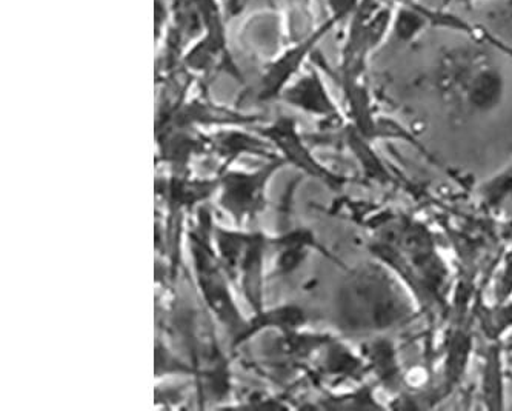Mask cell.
<instances>
[{"label": "cell", "instance_id": "4", "mask_svg": "<svg viewBox=\"0 0 512 411\" xmlns=\"http://www.w3.org/2000/svg\"><path fill=\"white\" fill-rule=\"evenodd\" d=\"M422 13L423 11L408 10V8L399 11L396 21V34L400 41H409L422 30L426 22L425 14Z\"/></svg>", "mask_w": 512, "mask_h": 411}, {"label": "cell", "instance_id": "7", "mask_svg": "<svg viewBox=\"0 0 512 411\" xmlns=\"http://www.w3.org/2000/svg\"><path fill=\"white\" fill-rule=\"evenodd\" d=\"M506 342H508V347L512 348V331L509 333L508 339H506Z\"/></svg>", "mask_w": 512, "mask_h": 411}, {"label": "cell", "instance_id": "2", "mask_svg": "<svg viewBox=\"0 0 512 411\" xmlns=\"http://www.w3.org/2000/svg\"><path fill=\"white\" fill-rule=\"evenodd\" d=\"M462 76L465 102L471 110L486 113L499 107L505 93V81L499 70L493 67L477 68L476 71H466Z\"/></svg>", "mask_w": 512, "mask_h": 411}, {"label": "cell", "instance_id": "5", "mask_svg": "<svg viewBox=\"0 0 512 411\" xmlns=\"http://www.w3.org/2000/svg\"><path fill=\"white\" fill-rule=\"evenodd\" d=\"M333 7L336 8L337 14L339 16H343L346 11L350 10L353 7L354 0H330Z\"/></svg>", "mask_w": 512, "mask_h": 411}, {"label": "cell", "instance_id": "1", "mask_svg": "<svg viewBox=\"0 0 512 411\" xmlns=\"http://www.w3.org/2000/svg\"><path fill=\"white\" fill-rule=\"evenodd\" d=\"M345 299V319L353 330H385L405 321L408 302L385 271L368 268L357 274Z\"/></svg>", "mask_w": 512, "mask_h": 411}, {"label": "cell", "instance_id": "3", "mask_svg": "<svg viewBox=\"0 0 512 411\" xmlns=\"http://www.w3.org/2000/svg\"><path fill=\"white\" fill-rule=\"evenodd\" d=\"M291 101L296 102L300 107L314 113L330 114L334 113V105L326 96L322 84L317 81V77H306L305 81L300 82L296 90L291 91Z\"/></svg>", "mask_w": 512, "mask_h": 411}, {"label": "cell", "instance_id": "6", "mask_svg": "<svg viewBox=\"0 0 512 411\" xmlns=\"http://www.w3.org/2000/svg\"><path fill=\"white\" fill-rule=\"evenodd\" d=\"M494 44L497 45V47L502 48L505 53H508L509 56H512V48L505 47V45L499 44V42L494 41Z\"/></svg>", "mask_w": 512, "mask_h": 411}]
</instances>
